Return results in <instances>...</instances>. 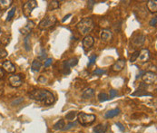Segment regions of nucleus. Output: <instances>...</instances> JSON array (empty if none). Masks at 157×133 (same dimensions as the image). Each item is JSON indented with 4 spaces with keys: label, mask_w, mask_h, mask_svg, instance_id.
<instances>
[{
    "label": "nucleus",
    "mask_w": 157,
    "mask_h": 133,
    "mask_svg": "<svg viewBox=\"0 0 157 133\" xmlns=\"http://www.w3.org/2000/svg\"><path fill=\"white\" fill-rule=\"evenodd\" d=\"M29 97L31 100L42 102L46 106L52 105L55 102L54 94L51 92L46 91V90H42V89L33 90L29 93Z\"/></svg>",
    "instance_id": "f257e3e1"
},
{
    "label": "nucleus",
    "mask_w": 157,
    "mask_h": 133,
    "mask_svg": "<svg viewBox=\"0 0 157 133\" xmlns=\"http://www.w3.org/2000/svg\"><path fill=\"white\" fill-rule=\"evenodd\" d=\"M94 27V21L89 18V17H86L83 18L76 26V29L78 31V33L82 35H88V33H90Z\"/></svg>",
    "instance_id": "f03ea898"
},
{
    "label": "nucleus",
    "mask_w": 157,
    "mask_h": 133,
    "mask_svg": "<svg viewBox=\"0 0 157 133\" xmlns=\"http://www.w3.org/2000/svg\"><path fill=\"white\" fill-rule=\"evenodd\" d=\"M77 118H78V122L83 126L93 124L95 121V119H96L95 115H94V114H86L85 112L78 113Z\"/></svg>",
    "instance_id": "7ed1b4c3"
},
{
    "label": "nucleus",
    "mask_w": 157,
    "mask_h": 133,
    "mask_svg": "<svg viewBox=\"0 0 157 133\" xmlns=\"http://www.w3.org/2000/svg\"><path fill=\"white\" fill-rule=\"evenodd\" d=\"M57 22V18L55 16H50L46 18H44L38 25V28L41 30H46L48 29L52 26H54Z\"/></svg>",
    "instance_id": "20e7f679"
},
{
    "label": "nucleus",
    "mask_w": 157,
    "mask_h": 133,
    "mask_svg": "<svg viewBox=\"0 0 157 133\" xmlns=\"http://www.w3.org/2000/svg\"><path fill=\"white\" fill-rule=\"evenodd\" d=\"M9 85L13 88H18L23 84V79L21 74H12L8 78Z\"/></svg>",
    "instance_id": "39448f33"
},
{
    "label": "nucleus",
    "mask_w": 157,
    "mask_h": 133,
    "mask_svg": "<svg viewBox=\"0 0 157 133\" xmlns=\"http://www.w3.org/2000/svg\"><path fill=\"white\" fill-rule=\"evenodd\" d=\"M37 6V2L35 0H31V1H27L23 5V13L25 15V16L28 17L31 15L32 11Z\"/></svg>",
    "instance_id": "423d86ee"
},
{
    "label": "nucleus",
    "mask_w": 157,
    "mask_h": 133,
    "mask_svg": "<svg viewBox=\"0 0 157 133\" xmlns=\"http://www.w3.org/2000/svg\"><path fill=\"white\" fill-rule=\"evenodd\" d=\"M143 80H144V83H145L146 85L154 84L156 82V73L154 72H146L143 74Z\"/></svg>",
    "instance_id": "0eeeda50"
},
{
    "label": "nucleus",
    "mask_w": 157,
    "mask_h": 133,
    "mask_svg": "<svg viewBox=\"0 0 157 133\" xmlns=\"http://www.w3.org/2000/svg\"><path fill=\"white\" fill-rule=\"evenodd\" d=\"M150 55H151L150 51H149L147 48H144V49H142V50L139 52V55H138L137 60H138L141 64H144V63H146V62L149 61Z\"/></svg>",
    "instance_id": "6e6552de"
},
{
    "label": "nucleus",
    "mask_w": 157,
    "mask_h": 133,
    "mask_svg": "<svg viewBox=\"0 0 157 133\" xmlns=\"http://www.w3.org/2000/svg\"><path fill=\"white\" fill-rule=\"evenodd\" d=\"M94 44V38L92 35H86L83 39V47L85 50L90 49Z\"/></svg>",
    "instance_id": "1a4fd4ad"
},
{
    "label": "nucleus",
    "mask_w": 157,
    "mask_h": 133,
    "mask_svg": "<svg viewBox=\"0 0 157 133\" xmlns=\"http://www.w3.org/2000/svg\"><path fill=\"white\" fill-rule=\"evenodd\" d=\"M100 38L103 42L108 43L113 39V33L109 29H103L100 33Z\"/></svg>",
    "instance_id": "9d476101"
},
{
    "label": "nucleus",
    "mask_w": 157,
    "mask_h": 133,
    "mask_svg": "<svg viewBox=\"0 0 157 133\" xmlns=\"http://www.w3.org/2000/svg\"><path fill=\"white\" fill-rule=\"evenodd\" d=\"M35 22L34 21H32V20H28L27 21V25L23 27V28H21L20 29V32L22 34H25V35H27V34H30L32 32V30L34 29V27H35Z\"/></svg>",
    "instance_id": "9b49d317"
},
{
    "label": "nucleus",
    "mask_w": 157,
    "mask_h": 133,
    "mask_svg": "<svg viewBox=\"0 0 157 133\" xmlns=\"http://www.w3.org/2000/svg\"><path fill=\"white\" fill-rule=\"evenodd\" d=\"M126 59H119V60H117V62H115L113 65V66L111 67V69H112L113 72H121L126 66Z\"/></svg>",
    "instance_id": "f8f14e48"
},
{
    "label": "nucleus",
    "mask_w": 157,
    "mask_h": 133,
    "mask_svg": "<svg viewBox=\"0 0 157 133\" xmlns=\"http://www.w3.org/2000/svg\"><path fill=\"white\" fill-rule=\"evenodd\" d=\"M144 42H145V36L142 33H138L134 35L132 39V43L135 46H141L144 44Z\"/></svg>",
    "instance_id": "ddd939ff"
},
{
    "label": "nucleus",
    "mask_w": 157,
    "mask_h": 133,
    "mask_svg": "<svg viewBox=\"0 0 157 133\" xmlns=\"http://www.w3.org/2000/svg\"><path fill=\"white\" fill-rule=\"evenodd\" d=\"M2 69L9 73H14L16 72V66L15 65L10 61H5L2 64Z\"/></svg>",
    "instance_id": "4468645a"
},
{
    "label": "nucleus",
    "mask_w": 157,
    "mask_h": 133,
    "mask_svg": "<svg viewBox=\"0 0 157 133\" xmlns=\"http://www.w3.org/2000/svg\"><path fill=\"white\" fill-rule=\"evenodd\" d=\"M94 96V89H92V88H88V89L85 90L84 93H83V94H82V98H83V99H86V100L91 99V98H93Z\"/></svg>",
    "instance_id": "2eb2a0df"
},
{
    "label": "nucleus",
    "mask_w": 157,
    "mask_h": 133,
    "mask_svg": "<svg viewBox=\"0 0 157 133\" xmlns=\"http://www.w3.org/2000/svg\"><path fill=\"white\" fill-rule=\"evenodd\" d=\"M107 123H101L96 125L94 128V133H105L106 130H107Z\"/></svg>",
    "instance_id": "dca6fc26"
},
{
    "label": "nucleus",
    "mask_w": 157,
    "mask_h": 133,
    "mask_svg": "<svg viewBox=\"0 0 157 133\" xmlns=\"http://www.w3.org/2000/svg\"><path fill=\"white\" fill-rule=\"evenodd\" d=\"M120 113V109H114V110H108L105 114H104V118L105 119H111V118H114L117 115H119Z\"/></svg>",
    "instance_id": "f3484780"
},
{
    "label": "nucleus",
    "mask_w": 157,
    "mask_h": 133,
    "mask_svg": "<svg viewBox=\"0 0 157 133\" xmlns=\"http://www.w3.org/2000/svg\"><path fill=\"white\" fill-rule=\"evenodd\" d=\"M147 8L151 13H156L157 12V1L156 0H150L147 2Z\"/></svg>",
    "instance_id": "a211bd4d"
},
{
    "label": "nucleus",
    "mask_w": 157,
    "mask_h": 133,
    "mask_svg": "<svg viewBox=\"0 0 157 133\" xmlns=\"http://www.w3.org/2000/svg\"><path fill=\"white\" fill-rule=\"evenodd\" d=\"M60 7V2L57 1V0H53L51 2H49L48 6H47V11H52L55 9H57Z\"/></svg>",
    "instance_id": "6ab92c4d"
},
{
    "label": "nucleus",
    "mask_w": 157,
    "mask_h": 133,
    "mask_svg": "<svg viewBox=\"0 0 157 133\" xmlns=\"http://www.w3.org/2000/svg\"><path fill=\"white\" fill-rule=\"evenodd\" d=\"M42 67V63L39 60H34L32 63L31 69L34 72H39Z\"/></svg>",
    "instance_id": "aec40b11"
},
{
    "label": "nucleus",
    "mask_w": 157,
    "mask_h": 133,
    "mask_svg": "<svg viewBox=\"0 0 157 133\" xmlns=\"http://www.w3.org/2000/svg\"><path fill=\"white\" fill-rule=\"evenodd\" d=\"M65 127V122L64 120H59L55 125H54V130L56 131H61V130H64Z\"/></svg>",
    "instance_id": "412c9836"
},
{
    "label": "nucleus",
    "mask_w": 157,
    "mask_h": 133,
    "mask_svg": "<svg viewBox=\"0 0 157 133\" xmlns=\"http://www.w3.org/2000/svg\"><path fill=\"white\" fill-rule=\"evenodd\" d=\"M24 46L27 52L31 50V43H30V34H27L24 39Z\"/></svg>",
    "instance_id": "4be33fe9"
},
{
    "label": "nucleus",
    "mask_w": 157,
    "mask_h": 133,
    "mask_svg": "<svg viewBox=\"0 0 157 133\" xmlns=\"http://www.w3.org/2000/svg\"><path fill=\"white\" fill-rule=\"evenodd\" d=\"M13 3V1L9 0V1H4V0H0V10H5L7 9L11 4Z\"/></svg>",
    "instance_id": "5701e85b"
},
{
    "label": "nucleus",
    "mask_w": 157,
    "mask_h": 133,
    "mask_svg": "<svg viewBox=\"0 0 157 133\" xmlns=\"http://www.w3.org/2000/svg\"><path fill=\"white\" fill-rule=\"evenodd\" d=\"M77 116V112L76 111H69L66 115H65V119L69 121H73L75 117Z\"/></svg>",
    "instance_id": "b1692460"
},
{
    "label": "nucleus",
    "mask_w": 157,
    "mask_h": 133,
    "mask_svg": "<svg viewBox=\"0 0 157 133\" xmlns=\"http://www.w3.org/2000/svg\"><path fill=\"white\" fill-rule=\"evenodd\" d=\"M65 64H66V65L68 67H74L75 66V65H77V64H78V59L77 58H71V59H69L68 61H65Z\"/></svg>",
    "instance_id": "393cba45"
},
{
    "label": "nucleus",
    "mask_w": 157,
    "mask_h": 133,
    "mask_svg": "<svg viewBox=\"0 0 157 133\" xmlns=\"http://www.w3.org/2000/svg\"><path fill=\"white\" fill-rule=\"evenodd\" d=\"M16 6H13V7L8 11L7 17H6L5 21H10V20L14 17V16H15V14H16Z\"/></svg>",
    "instance_id": "a878e982"
},
{
    "label": "nucleus",
    "mask_w": 157,
    "mask_h": 133,
    "mask_svg": "<svg viewBox=\"0 0 157 133\" xmlns=\"http://www.w3.org/2000/svg\"><path fill=\"white\" fill-rule=\"evenodd\" d=\"M97 98H98V100H99L100 102H104V101H105V100H109V96H108L105 93H100L98 94Z\"/></svg>",
    "instance_id": "bb28decb"
},
{
    "label": "nucleus",
    "mask_w": 157,
    "mask_h": 133,
    "mask_svg": "<svg viewBox=\"0 0 157 133\" xmlns=\"http://www.w3.org/2000/svg\"><path fill=\"white\" fill-rule=\"evenodd\" d=\"M9 42H10V36L9 35H4V36H2L1 37V39H0V43H1V44H3V45H7L8 44H9Z\"/></svg>",
    "instance_id": "cd10ccee"
},
{
    "label": "nucleus",
    "mask_w": 157,
    "mask_h": 133,
    "mask_svg": "<svg viewBox=\"0 0 157 133\" xmlns=\"http://www.w3.org/2000/svg\"><path fill=\"white\" fill-rule=\"evenodd\" d=\"M138 55H139V51H135L134 53H133L132 55H131V57H130V62L131 63H134L137 60Z\"/></svg>",
    "instance_id": "c85d7f7f"
},
{
    "label": "nucleus",
    "mask_w": 157,
    "mask_h": 133,
    "mask_svg": "<svg viewBox=\"0 0 157 133\" xmlns=\"http://www.w3.org/2000/svg\"><path fill=\"white\" fill-rule=\"evenodd\" d=\"M96 58H97V56H96L95 54H93L92 56H90V57H89V63H88L87 66H91V65H93L94 63H95Z\"/></svg>",
    "instance_id": "c756f323"
},
{
    "label": "nucleus",
    "mask_w": 157,
    "mask_h": 133,
    "mask_svg": "<svg viewBox=\"0 0 157 133\" xmlns=\"http://www.w3.org/2000/svg\"><path fill=\"white\" fill-rule=\"evenodd\" d=\"M7 54H7L6 50H5L4 48H0V59H3V58L6 57Z\"/></svg>",
    "instance_id": "7c9ffc66"
},
{
    "label": "nucleus",
    "mask_w": 157,
    "mask_h": 133,
    "mask_svg": "<svg viewBox=\"0 0 157 133\" xmlns=\"http://www.w3.org/2000/svg\"><path fill=\"white\" fill-rule=\"evenodd\" d=\"M105 72V70H103V69H96V70H94V72H93V74L94 75H101V74H103V73H104Z\"/></svg>",
    "instance_id": "2f4dec72"
},
{
    "label": "nucleus",
    "mask_w": 157,
    "mask_h": 133,
    "mask_svg": "<svg viewBox=\"0 0 157 133\" xmlns=\"http://www.w3.org/2000/svg\"><path fill=\"white\" fill-rule=\"evenodd\" d=\"M156 24H157V17L156 16H155L154 18H152V20L150 21V23H149V25L151 26H156Z\"/></svg>",
    "instance_id": "473e14b6"
},
{
    "label": "nucleus",
    "mask_w": 157,
    "mask_h": 133,
    "mask_svg": "<svg viewBox=\"0 0 157 133\" xmlns=\"http://www.w3.org/2000/svg\"><path fill=\"white\" fill-rule=\"evenodd\" d=\"M53 64V59L52 58H48L46 62H45V65H44V66L45 67H49L51 65Z\"/></svg>",
    "instance_id": "72a5a7b5"
},
{
    "label": "nucleus",
    "mask_w": 157,
    "mask_h": 133,
    "mask_svg": "<svg viewBox=\"0 0 157 133\" xmlns=\"http://www.w3.org/2000/svg\"><path fill=\"white\" fill-rule=\"evenodd\" d=\"M115 96H117V91H115V90H111V91H110V97H109V99H113V98H115Z\"/></svg>",
    "instance_id": "f704fd0d"
},
{
    "label": "nucleus",
    "mask_w": 157,
    "mask_h": 133,
    "mask_svg": "<svg viewBox=\"0 0 157 133\" xmlns=\"http://www.w3.org/2000/svg\"><path fill=\"white\" fill-rule=\"evenodd\" d=\"M23 101H24V98H21V97H20V98L16 99V100H14L11 104H12V105H15V104H16V105H18V104H20L21 102H23Z\"/></svg>",
    "instance_id": "c9c22d12"
},
{
    "label": "nucleus",
    "mask_w": 157,
    "mask_h": 133,
    "mask_svg": "<svg viewBox=\"0 0 157 133\" xmlns=\"http://www.w3.org/2000/svg\"><path fill=\"white\" fill-rule=\"evenodd\" d=\"M74 126H76V123H75V122H71V123H69V124L66 126V128H64V130H68V129H71V128H73Z\"/></svg>",
    "instance_id": "e433bc0d"
},
{
    "label": "nucleus",
    "mask_w": 157,
    "mask_h": 133,
    "mask_svg": "<svg viewBox=\"0 0 157 133\" xmlns=\"http://www.w3.org/2000/svg\"><path fill=\"white\" fill-rule=\"evenodd\" d=\"M116 126H118V128L120 129L121 131H125V128H124V126L120 122H116Z\"/></svg>",
    "instance_id": "4c0bfd02"
},
{
    "label": "nucleus",
    "mask_w": 157,
    "mask_h": 133,
    "mask_svg": "<svg viewBox=\"0 0 157 133\" xmlns=\"http://www.w3.org/2000/svg\"><path fill=\"white\" fill-rule=\"evenodd\" d=\"M5 77V72L4 70L0 67V79H3Z\"/></svg>",
    "instance_id": "58836bf2"
},
{
    "label": "nucleus",
    "mask_w": 157,
    "mask_h": 133,
    "mask_svg": "<svg viewBox=\"0 0 157 133\" xmlns=\"http://www.w3.org/2000/svg\"><path fill=\"white\" fill-rule=\"evenodd\" d=\"M94 3H95L94 1H88V4H89V5H90V6H89V8H90V9H92L93 5H94Z\"/></svg>",
    "instance_id": "ea45409f"
},
{
    "label": "nucleus",
    "mask_w": 157,
    "mask_h": 133,
    "mask_svg": "<svg viewBox=\"0 0 157 133\" xmlns=\"http://www.w3.org/2000/svg\"><path fill=\"white\" fill-rule=\"evenodd\" d=\"M3 93H4V89H3V87H0V96H2Z\"/></svg>",
    "instance_id": "a19ab883"
},
{
    "label": "nucleus",
    "mask_w": 157,
    "mask_h": 133,
    "mask_svg": "<svg viewBox=\"0 0 157 133\" xmlns=\"http://www.w3.org/2000/svg\"><path fill=\"white\" fill-rule=\"evenodd\" d=\"M69 16H71V15H70V14H69V15H67L66 16H64V19H63V22H64V21H65V20L67 19V17H69Z\"/></svg>",
    "instance_id": "79ce46f5"
},
{
    "label": "nucleus",
    "mask_w": 157,
    "mask_h": 133,
    "mask_svg": "<svg viewBox=\"0 0 157 133\" xmlns=\"http://www.w3.org/2000/svg\"><path fill=\"white\" fill-rule=\"evenodd\" d=\"M0 33H1V28H0Z\"/></svg>",
    "instance_id": "37998d69"
},
{
    "label": "nucleus",
    "mask_w": 157,
    "mask_h": 133,
    "mask_svg": "<svg viewBox=\"0 0 157 133\" xmlns=\"http://www.w3.org/2000/svg\"><path fill=\"white\" fill-rule=\"evenodd\" d=\"M0 11H1V10H0Z\"/></svg>",
    "instance_id": "c03bdc74"
}]
</instances>
